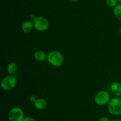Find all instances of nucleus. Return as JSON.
Listing matches in <instances>:
<instances>
[{
    "instance_id": "obj_7",
    "label": "nucleus",
    "mask_w": 121,
    "mask_h": 121,
    "mask_svg": "<svg viewBox=\"0 0 121 121\" xmlns=\"http://www.w3.org/2000/svg\"><path fill=\"white\" fill-rule=\"evenodd\" d=\"M111 91L113 95L119 97L121 96V84L118 82L112 83L111 86Z\"/></svg>"
},
{
    "instance_id": "obj_17",
    "label": "nucleus",
    "mask_w": 121,
    "mask_h": 121,
    "mask_svg": "<svg viewBox=\"0 0 121 121\" xmlns=\"http://www.w3.org/2000/svg\"><path fill=\"white\" fill-rule=\"evenodd\" d=\"M36 17H35L34 15H31V16H30V18L32 20H33V21L35 20V18H36Z\"/></svg>"
},
{
    "instance_id": "obj_1",
    "label": "nucleus",
    "mask_w": 121,
    "mask_h": 121,
    "mask_svg": "<svg viewBox=\"0 0 121 121\" xmlns=\"http://www.w3.org/2000/svg\"><path fill=\"white\" fill-rule=\"evenodd\" d=\"M47 60L51 65L54 67H59L63 64L64 57L59 51L53 50L48 54Z\"/></svg>"
},
{
    "instance_id": "obj_4",
    "label": "nucleus",
    "mask_w": 121,
    "mask_h": 121,
    "mask_svg": "<svg viewBox=\"0 0 121 121\" xmlns=\"http://www.w3.org/2000/svg\"><path fill=\"white\" fill-rule=\"evenodd\" d=\"M111 95L106 91H101L98 92L95 97V102L99 106L105 105L109 102Z\"/></svg>"
},
{
    "instance_id": "obj_18",
    "label": "nucleus",
    "mask_w": 121,
    "mask_h": 121,
    "mask_svg": "<svg viewBox=\"0 0 121 121\" xmlns=\"http://www.w3.org/2000/svg\"><path fill=\"white\" fill-rule=\"evenodd\" d=\"M70 1H72V2H78V1H79V0H70Z\"/></svg>"
},
{
    "instance_id": "obj_6",
    "label": "nucleus",
    "mask_w": 121,
    "mask_h": 121,
    "mask_svg": "<svg viewBox=\"0 0 121 121\" xmlns=\"http://www.w3.org/2000/svg\"><path fill=\"white\" fill-rule=\"evenodd\" d=\"M8 119L10 121H22L24 119V113L20 108L14 107L9 111Z\"/></svg>"
},
{
    "instance_id": "obj_19",
    "label": "nucleus",
    "mask_w": 121,
    "mask_h": 121,
    "mask_svg": "<svg viewBox=\"0 0 121 121\" xmlns=\"http://www.w3.org/2000/svg\"><path fill=\"white\" fill-rule=\"evenodd\" d=\"M111 121H121L120 120H119V119H115V120H112Z\"/></svg>"
},
{
    "instance_id": "obj_21",
    "label": "nucleus",
    "mask_w": 121,
    "mask_h": 121,
    "mask_svg": "<svg viewBox=\"0 0 121 121\" xmlns=\"http://www.w3.org/2000/svg\"><path fill=\"white\" fill-rule=\"evenodd\" d=\"M119 33H120V34L121 35V28H120V30H119Z\"/></svg>"
},
{
    "instance_id": "obj_9",
    "label": "nucleus",
    "mask_w": 121,
    "mask_h": 121,
    "mask_svg": "<svg viewBox=\"0 0 121 121\" xmlns=\"http://www.w3.org/2000/svg\"><path fill=\"white\" fill-rule=\"evenodd\" d=\"M47 54L42 50H38L35 52L34 57L38 61H44L47 59Z\"/></svg>"
},
{
    "instance_id": "obj_15",
    "label": "nucleus",
    "mask_w": 121,
    "mask_h": 121,
    "mask_svg": "<svg viewBox=\"0 0 121 121\" xmlns=\"http://www.w3.org/2000/svg\"><path fill=\"white\" fill-rule=\"evenodd\" d=\"M22 121H35L31 117H26V118H24V119H23Z\"/></svg>"
},
{
    "instance_id": "obj_13",
    "label": "nucleus",
    "mask_w": 121,
    "mask_h": 121,
    "mask_svg": "<svg viewBox=\"0 0 121 121\" xmlns=\"http://www.w3.org/2000/svg\"><path fill=\"white\" fill-rule=\"evenodd\" d=\"M118 0H106V4L110 7H115L118 5Z\"/></svg>"
},
{
    "instance_id": "obj_5",
    "label": "nucleus",
    "mask_w": 121,
    "mask_h": 121,
    "mask_svg": "<svg viewBox=\"0 0 121 121\" xmlns=\"http://www.w3.org/2000/svg\"><path fill=\"white\" fill-rule=\"evenodd\" d=\"M33 24L34 28L39 31H44L49 27L48 21L43 17H37L33 21Z\"/></svg>"
},
{
    "instance_id": "obj_8",
    "label": "nucleus",
    "mask_w": 121,
    "mask_h": 121,
    "mask_svg": "<svg viewBox=\"0 0 121 121\" xmlns=\"http://www.w3.org/2000/svg\"><path fill=\"white\" fill-rule=\"evenodd\" d=\"M34 105L37 109L43 110L47 108V102L43 98H39L34 103Z\"/></svg>"
},
{
    "instance_id": "obj_3",
    "label": "nucleus",
    "mask_w": 121,
    "mask_h": 121,
    "mask_svg": "<svg viewBox=\"0 0 121 121\" xmlns=\"http://www.w3.org/2000/svg\"><path fill=\"white\" fill-rule=\"evenodd\" d=\"M17 81L15 76L13 74L7 76L2 79L1 82V86L4 91H11L16 86Z\"/></svg>"
},
{
    "instance_id": "obj_20",
    "label": "nucleus",
    "mask_w": 121,
    "mask_h": 121,
    "mask_svg": "<svg viewBox=\"0 0 121 121\" xmlns=\"http://www.w3.org/2000/svg\"><path fill=\"white\" fill-rule=\"evenodd\" d=\"M118 2H119V3L121 4V0H118Z\"/></svg>"
},
{
    "instance_id": "obj_12",
    "label": "nucleus",
    "mask_w": 121,
    "mask_h": 121,
    "mask_svg": "<svg viewBox=\"0 0 121 121\" xmlns=\"http://www.w3.org/2000/svg\"><path fill=\"white\" fill-rule=\"evenodd\" d=\"M113 13L115 17L121 21V4H118L113 9Z\"/></svg>"
},
{
    "instance_id": "obj_11",
    "label": "nucleus",
    "mask_w": 121,
    "mask_h": 121,
    "mask_svg": "<svg viewBox=\"0 0 121 121\" xmlns=\"http://www.w3.org/2000/svg\"><path fill=\"white\" fill-rule=\"evenodd\" d=\"M18 65L14 62L10 63L8 64V66H7L8 73L9 74H13V75L17 73V72L18 71Z\"/></svg>"
},
{
    "instance_id": "obj_14",
    "label": "nucleus",
    "mask_w": 121,
    "mask_h": 121,
    "mask_svg": "<svg viewBox=\"0 0 121 121\" xmlns=\"http://www.w3.org/2000/svg\"><path fill=\"white\" fill-rule=\"evenodd\" d=\"M37 98L35 96H31L30 97V98H29V100H30V101L31 102V103H33V104H34V102H35V101H36V100H37Z\"/></svg>"
},
{
    "instance_id": "obj_10",
    "label": "nucleus",
    "mask_w": 121,
    "mask_h": 121,
    "mask_svg": "<svg viewBox=\"0 0 121 121\" xmlns=\"http://www.w3.org/2000/svg\"><path fill=\"white\" fill-rule=\"evenodd\" d=\"M33 27H34L33 22L30 21H26L22 23L21 26V30L24 33H28L31 31Z\"/></svg>"
},
{
    "instance_id": "obj_22",
    "label": "nucleus",
    "mask_w": 121,
    "mask_h": 121,
    "mask_svg": "<svg viewBox=\"0 0 121 121\" xmlns=\"http://www.w3.org/2000/svg\"></svg>"
},
{
    "instance_id": "obj_2",
    "label": "nucleus",
    "mask_w": 121,
    "mask_h": 121,
    "mask_svg": "<svg viewBox=\"0 0 121 121\" xmlns=\"http://www.w3.org/2000/svg\"><path fill=\"white\" fill-rule=\"evenodd\" d=\"M109 112L113 115H121V98L115 96L110 100L108 105Z\"/></svg>"
},
{
    "instance_id": "obj_16",
    "label": "nucleus",
    "mask_w": 121,
    "mask_h": 121,
    "mask_svg": "<svg viewBox=\"0 0 121 121\" xmlns=\"http://www.w3.org/2000/svg\"><path fill=\"white\" fill-rule=\"evenodd\" d=\"M98 121H110L109 120V119L106 117H102V118H100V119H99Z\"/></svg>"
}]
</instances>
